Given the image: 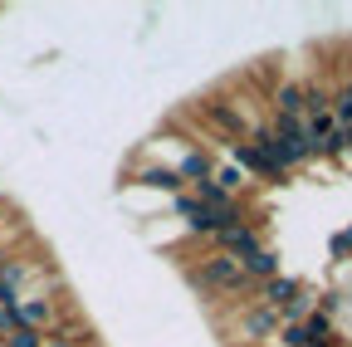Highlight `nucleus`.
Instances as JSON below:
<instances>
[{
  "label": "nucleus",
  "instance_id": "9d476101",
  "mask_svg": "<svg viewBox=\"0 0 352 347\" xmlns=\"http://www.w3.org/2000/svg\"><path fill=\"white\" fill-rule=\"evenodd\" d=\"M240 274H245L250 284H264V279H274V274H279V249L259 245L254 254H245V259H240Z\"/></svg>",
  "mask_w": 352,
  "mask_h": 347
},
{
  "label": "nucleus",
  "instance_id": "f257e3e1",
  "mask_svg": "<svg viewBox=\"0 0 352 347\" xmlns=\"http://www.w3.org/2000/svg\"><path fill=\"white\" fill-rule=\"evenodd\" d=\"M186 279H191L201 293H210V298H240V293H254V284L240 274V259L220 254V249H210L201 265H191Z\"/></svg>",
  "mask_w": 352,
  "mask_h": 347
},
{
  "label": "nucleus",
  "instance_id": "423d86ee",
  "mask_svg": "<svg viewBox=\"0 0 352 347\" xmlns=\"http://www.w3.org/2000/svg\"><path fill=\"white\" fill-rule=\"evenodd\" d=\"M270 117H303V83L298 78H279L270 89Z\"/></svg>",
  "mask_w": 352,
  "mask_h": 347
},
{
  "label": "nucleus",
  "instance_id": "dca6fc26",
  "mask_svg": "<svg viewBox=\"0 0 352 347\" xmlns=\"http://www.w3.org/2000/svg\"><path fill=\"white\" fill-rule=\"evenodd\" d=\"M274 337H279L284 347H303V328H298V323H284V328H279Z\"/></svg>",
  "mask_w": 352,
  "mask_h": 347
},
{
  "label": "nucleus",
  "instance_id": "39448f33",
  "mask_svg": "<svg viewBox=\"0 0 352 347\" xmlns=\"http://www.w3.org/2000/svg\"><path fill=\"white\" fill-rule=\"evenodd\" d=\"M274 333H279V313L264 309V303H254V309H245L235 318V337H245V342H264V337H274Z\"/></svg>",
  "mask_w": 352,
  "mask_h": 347
},
{
  "label": "nucleus",
  "instance_id": "a211bd4d",
  "mask_svg": "<svg viewBox=\"0 0 352 347\" xmlns=\"http://www.w3.org/2000/svg\"><path fill=\"white\" fill-rule=\"evenodd\" d=\"M347 309H352V293H347Z\"/></svg>",
  "mask_w": 352,
  "mask_h": 347
},
{
  "label": "nucleus",
  "instance_id": "4468645a",
  "mask_svg": "<svg viewBox=\"0 0 352 347\" xmlns=\"http://www.w3.org/2000/svg\"><path fill=\"white\" fill-rule=\"evenodd\" d=\"M0 347H44V333H34V328H15Z\"/></svg>",
  "mask_w": 352,
  "mask_h": 347
},
{
  "label": "nucleus",
  "instance_id": "20e7f679",
  "mask_svg": "<svg viewBox=\"0 0 352 347\" xmlns=\"http://www.w3.org/2000/svg\"><path fill=\"white\" fill-rule=\"evenodd\" d=\"M127 186H152V191H166V196H182V177H176L171 166H157V161H138L127 166Z\"/></svg>",
  "mask_w": 352,
  "mask_h": 347
},
{
  "label": "nucleus",
  "instance_id": "2eb2a0df",
  "mask_svg": "<svg viewBox=\"0 0 352 347\" xmlns=\"http://www.w3.org/2000/svg\"><path fill=\"white\" fill-rule=\"evenodd\" d=\"M328 249H333V259H352V225L338 230V235L328 240Z\"/></svg>",
  "mask_w": 352,
  "mask_h": 347
},
{
  "label": "nucleus",
  "instance_id": "f03ea898",
  "mask_svg": "<svg viewBox=\"0 0 352 347\" xmlns=\"http://www.w3.org/2000/svg\"><path fill=\"white\" fill-rule=\"evenodd\" d=\"M210 240H215V249H220V254H230V259H245V254H254V249L264 245V240H259V225H254V221H235V225H220V230H215Z\"/></svg>",
  "mask_w": 352,
  "mask_h": 347
},
{
  "label": "nucleus",
  "instance_id": "f3484780",
  "mask_svg": "<svg viewBox=\"0 0 352 347\" xmlns=\"http://www.w3.org/2000/svg\"><path fill=\"white\" fill-rule=\"evenodd\" d=\"M20 328V318H15V309H0V342H6L10 333Z\"/></svg>",
  "mask_w": 352,
  "mask_h": 347
},
{
  "label": "nucleus",
  "instance_id": "1a4fd4ad",
  "mask_svg": "<svg viewBox=\"0 0 352 347\" xmlns=\"http://www.w3.org/2000/svg\"><path fill=\"white\" fill-rule=\"evenodd\" d=\"M303 284L294 279V274H274V279H264V284H254V298L264 303V309H284V303L298 293Z\"/></svg>",
  "mask_w": 352,
  "mask_h": 347
},
{
  "label": "nucleus",
  "instance_id": "f8f14e48",
  "mask_svg": "<svg viewBox=\"0 0 352 347\" xmlns=\"http://www.w3.org/2000/svg\"><path fill=\"white\" fill-rule=\"evenodd\" d=\"M274 313H279V328H284V323H303L308 313H314V289H298L284 309H274Z\"/></svg>",
  "mask_w": 352,
  "mask_h": 347
},
{
  "label": "nucleus",
  "instance_id": "6e6552de",
  "mask_svg": "<svg viewBox=\"0 0 352 347\" xmlns=\"http://www.w3.org/2000/svg\"><path fill=\"white\" fill-rule=\"evenodd\" d=\"M171 171L182 177V186H196V181H206L210 171H215V161H210V152H206V147H186V152H182V161H176Z\"/></svg>",
  "mask_w": 352,
  "mask_h": 347
},
{
  "label": "nucleus",
  "instance_id": "0eeeda50",
  "mask_svg": "<svg viewBox=\"0 0 352 347\" xmlns=\"http://www.w3.org/2000/svg\"><path fill=\"white\" fill-rule=\"evenodd\" d=\"M230 161H235V166L245 171V177H264V181H284L279 171H274L270 161H264V152H259L254 142H245V137H240V142H230Z\"/></svg>",
  "mask_w": 352,
  "mask_h": 347
},
{
  "label": "nucleus",
  "instance_id": "7ed1b4c3",
  "mask_svg": "<svg viewBox=\"0 0 352 347\" xmlns=\"http://www.w3.org/2000/svg\"><path fill=\"white\" fill-rule=\"evenodd\" d=\"M15 318H20V328L50 333V328L59 323V303H54L50 293H25V298L15 303Z\"/></svg>",
  "mask_w": 352,
  "mask_h": 347
},
{
  "label": "nucleus",
  "instance_id": "9b49d317",
  "mask_svg": "<svg viewBox=\"0 0 352 347\" xmlns=\"http://www.w3.org/2000/svg\"><path fill=\"white\" fill-rule=\"evenodd\" d=\"M328 113H333V127H352V74L333 89V103H328Z\"/></svg>",
  "mask_w": 352,
  "mask_h": 347
},
{
  "label": "nucleus",
  "instance_id": "ddd939ff",
  "mask_svg": "<svg viewBox=\"0 0 352 347\" xmlns=\"http://www.w3.org/2000/svg\"><path fill=\"white\" fill-rule=\"evenodd\" d=\"M210 181L226 191V196H235V191H245V186H250V177H245L240 166H220V171H210Z\"/></svg>",
  "mask_w": 352,
  "mask_h": 347
}]
</instances>
